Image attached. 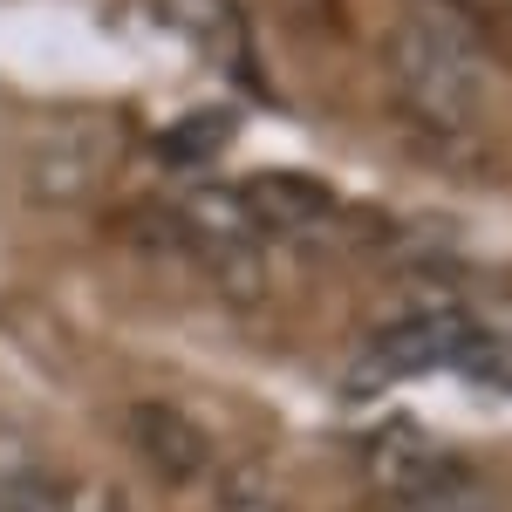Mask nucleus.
I'll return each mask as SVG.
<instances>
[{
    "mask_svg": "<svg viewBox=\"0 0 512 512\" xmlns=\"http://www.w3.org/2000/svg\"><path fill=\"white\" fill-rule=\"evenodd\" d=\"M383 76L410 137L424 144H478V110H485V76L465 48V28L444 14H403L383 35Z\"/></svg>",
    "mask_w": 512,
    "mask_h": 512,
    "instance_id": "1",
    "label": "nucleus"
},
{
    "mask_svg": "<svg viewBox=\"0 0 512 512\" xmlns=\"http://www.w3.org/2000/svg\"><path fill=\"white\" fill-rule=\"evenodd\" d=\"M103 178H110V137H103V123L62 117L28 144V198L35 205H82V198L103 192Z\"/></svg>",
    "mask_w": 512,
    "mask_h": 512,
    "instance_id": "2",
    "label": "nucleus"
},
{
    "mask_svg": "<svg viewBox=\"0 0 512 512\" xmlns=\"http://www.w3.org/2000/svg\"><path fill=\"white\" fill-rule=\"evenodd\" d=\"M123 437H130V451L144 458V472H158L164 485H198V478L219 472L212 437L198 431L178 403H130V410H123Z\"/></svg>",
    "mask_w": 512,
    "mask_h": 512,
    "instance_id": "3",
    "label": "nucleus"
},
{
    "mask_svg": "<svg viewBox=\"0 0 512 512\" xmlns=\"http://www.w3.org/2000/svg\"><path fill=\"white\" fill-rule=\"evenodd\" d=\"M158 14L192 41L198 55L219 69V76L260 89V55H253V21L239 0H158Z\"/></svg>",
    "mask_w": 512,
    "mask_h": 512,
    "instance_id": "4",
    "label": "nucleus"
},
{
    "mask_svg": "<svg viewBox=\"0 0 512 512\" xmlns=\"http://www.w3.org/2000/svg\"><path fill=\"white\" fill-rule=\"evenodd\" d=\"M239 198H246L253 226L267 239H315L342 219L335 192H328L321 178H301V171H253V178L239 185Z\"/></svg>",
    "mask_w": 512,
    "mask_h": 512,
    "instance_id": "5",
    "label": "nucleus"
},
{
    "mask_svg": "<svg viewBox=\"0 0 512 512\" xmlns=\"http://www.w3.org/2000/svg\"><path fill=\"white\" fill-rule=\"evenodd\" d=\"M451 451L437 444V437L410 431V424H383V431L362 444V472H369V485H376V499H396L403 485H417L424 472H437Z\"/></svg>",
    "mask_w": 512,
    "mask_h": 512,
    "instance_id": "6",
    "label": "nucleus"
},
{
    "mask_svg": "<svg viewBox=\"0 0 512 512\" xmlns=\"http://www.w3.org/2000/svg\"><path fill=\"white\" fill-rule=\"evenodd\" d=\"M383 512H506V499H499L492 478H478L472 465L444 458L437 472H424L417 485H403L396 499H383Z\"/></svg>",
    "mask_w": 512,
    "mask_h": 512,
    "instance_id": "7",
    "label": "nucleus"
},
{
    "mask_svg": "<svg viewBox=\"0 0 512 512\" xmlns=\"http://www.w3.org/2000/svg\"><path fill=\"white\" fill-rule=\"evenodd\" d=\"M0 512H55V485L41 478L35 444L0 424Z\"/></svg>",
    "mask_w": 512,
    "mask_h": 512,
    "instance_id": "8",
    "label": "nucleus"
},
{
    "mask_svg": "<svg viewBox=\"0 0 512 512\" xmlns=\"http://www.w3.org/2000/svg\"><path fill=\"white\" fill-rule=\"evenodd\" d=\"M212 506L219 512H287V499H280L267 465H226V472H212Z\"/></svg>",
    "mask_w": 512,
    "mask_h": 512,
    "instance_id": "9",
    "label": "nucleus"
},
{
    "mask_svg": "<svg viewBox=\"0 0 512 512\" xmlns=\"http://www.w3.org/2000/svg\"><path fill=\"white\" fill-rule=\"evenodd\" d=\"M226 137H233V117H226V110H198V117L171 123L158 137V158L164 164H205V158H219Z\"/></svg>",
    "mask_w": 512,
    "mask_h": 512,
    "instance_id": "10",
    "label": "nucleus"
},
{
    "mask_svg": "<svg viewBox=\"0 0 512 512\" xmlns=\"http://www.w3.org/2000/svg\"><path fill=\"white\" fill-rule=\"evenodd\" d=\"M55 512H123V499L110 485H62L55 492Z\"/></svg>",
    "mask_w": 512,
    "mask_h": 512,
    "instance_id": "11",
    "label": "nucleus"
}]
</instances>
